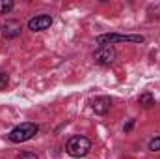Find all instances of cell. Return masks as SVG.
Returning a JSON list of instances; mask_svg holds the SVG:
<instances>
[{
	"label": "cell",
	"mask_w": 160,
	"mask_h": 159,
	"mask_svg": "<svg viewBox=\"0 0 160 159\" xmlns=\"http://www.w3.org/2000/svg\"><path fill=\"white\" fill-rule=\"evenodd\" d=\"M89 150H91V142H89L88 137H82V135L71 137L67 146H65V152L71 157H84V156H88Z\"/></svg>",
	"instance_id": "cell-1"
},
{
	"label": "cell",
	"mask_w": 160,
	"mask_h": 159,
	"mask_svg": "<svg viewBox=\"0 0 160 159\" xmlns=\"http://www.w3.org/2000/svg\"><path fill=\"white\" fill-rule=\"evenodd\" d=\"M38 131H39L38 123L24 122V123L17 125L15 129H11V133H9L8 137H9L11 142H26V140H30L34 135H38Z\"/></svg>",
	"instance_id": "cell-2"
},
{
	"label": "cell",
	"mask_w": 160,
	"mask_h": 159,
	"mask_svg": "<svg viewBox=\"0 0 160 159\" xmlns=\"http://www.w3.org/2000/svg\"><path fill=\"white\" fill-rule=\"evenodd\" d=\"M118 41H132V43H143V36L138 34H102L97 38V45H112Z\"/></svg>",
	"instance_id": "cell-3"
},
{
	"label": "cell",
	"mask_w": 160,
	"mask_h": 159,
	"mask_svg": "<svg viewBox=\"0 0 160 159\" xmlns=\"http://www.w3.org/2000/svg\"><path fill=\"white\" fill-rule=\"evenodd\" d=\"M116 56H118V52H116V49L112 45H101L93 52V60L99 66H110V64H114L116 62Z\"/></svg>",
	"instance_id": "cell-4"
},
{
	"label": "cell",
	"mask_w": 160,
	"mask_h": 159,
	"mask_svg": "<svg viewBox=\"0 0 160 159\" xmlns=\"http://www.w3.org/2000/svg\"><path fill=\"white\" fill-rule=\"evenodd\" d=\"M52 25V17L50 15H36V17H32L30 21H28V28L32 30V32H43V30H47L48 26Z\"/></svg>",
	"instance_id": "cell-5"
},
{
	"label": "cell",
	"mask_w": 160,
	"mask_h": 159,
	"mask_svg": "<svg viewBox=\"0 0 160 159\" xmlns=\"http://www.w3.org/2000/svg\"><path fill=\"white\" fill-rule=\"evenodd\" d=\"M21 30H22L21 23L11 19V21H6V23H4V26H2V36H4L6 40H13V38H17V36L21 34Z\"/></svg>",
	"instance_id": "cell-6"
},
{
	"label": "cell",
	"mask_w": 160,
	"mask_h": 159,
	"mask_svg": "<svg viewBox=\"0 0 160 159\" xmlns=\"http://www.w3.org/2000/svg\"><path fill=\"white\" fill-rule=\"evenodd\" d=\"M91 107H93V111L97 114H106L110 111V107H112V101H110V97H95Z\"/></svg>",
	"instance_id": "cell-7"
},
{
	"label": "cell",
	"mask_w": 160,
	"mask_h": 159,
	"mask_svg": "<svg viewBox=\"0 0 160 159\" xmlns=\"http://www.w3.org/2000/svg\"><path fill=\"white\" fill-rule=\"evenodd\" d=\"M138 103H140L143 109H151V107L155 105V97H153L151 92H143V94L138 97Z\"/></svg>",
	"instance_id": "cell-8"
},
{
	"label": "cell",
	"mask_w": 160,
	"mask_h": 159,
	"mask_svg": "<svg viewBox=\"0 0 160 159\" xmlns=\"http://www.w3.org/2000/svg\"><path fill=\"white\" fill-rule=\"evenodd\" d=\"M11 9H13V2H11V0H0V13H2V15L9 13Z\"/></svg>",
	"instance_id": "cell-9"
},
{
	"label": "cell",
	"mask_w": 160,
	"mask_h": 159,
	"mask_svg": "<svg viewBox=\"0 0 160 159\" xmlns=\"http://www.w3.org/2000/svg\"><path fill=\"white\" fill-rule=\"evenodd\" d=\"M149 150L151 152H160V137H155L149 140Z\"/></svg>",
	"instance_id": "cell-10"
},
{
	"label": "cell",
	"mask_w": 160,
	"mask_h": 159,
	"mask_svg": "<svg viewBox=\"0 0 160 159\" xmlns=\"http://www.w3.org/2000/svg\"><path fill=\"white\" fill-rule=\"evenodd\" d=\"M17 159H39L34 152H22V154H19L17 156Z\"/></svg>",
	"instance_id": "cell-11"
},
{
	"label": "cell",
	"mask_w": 160,
	"mask_h": 159,
	"mask_svg": "<svg viewBox=\"0 0 160 159\" xmlns=\"http://www.w3.org/2000/svg\"><path fill=\"white\" fill-rule=\"evenodd\" d=\"M6 84H8V75L6 73H0V90L6 88Z\"/></svg>",
	"instance_id": "cell-12"
},
{
	"label": "cell",
	"mask_w": 160,
	"mask_h": 159,
	"mask_svg": "<svg viewBox=\"0 0 160 159\" xmlns=\"http://www.w3.org/2000/svg\"><path fill=\"white\" fill-rule=\"evenodd\" d=\"M130 127H132V120H130V122L127 123V127H125V131H130Z\"/></svg>",
	"instance_id": "cell-13"
}]
</instances>
